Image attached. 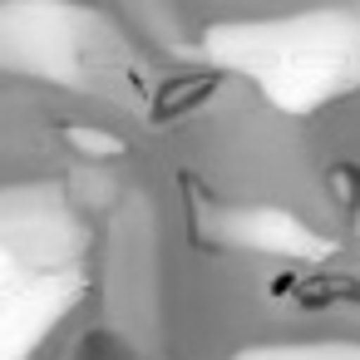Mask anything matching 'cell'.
<instances>
[{"mask_svg":"<svg viewBox=\"0 0 360 360\" xmlns=\"http://www.w3.org/2000/svg\"><path fill=\"white\" fill-rule=\"evenodd\" d=\"M217 89V75H188V79H168L163 94H158V119H173L183 104L193 109L198 99H207Z\"/></svg>","mask_w":360,"mask_h":360,"instance_id":"1","label":"cell"}]
</instances>
